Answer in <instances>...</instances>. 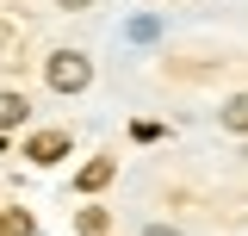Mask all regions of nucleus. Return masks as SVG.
Returning <instances> with one entry per match:
<instances>
[{"instance_id":"423d86ee","label":"nucleus","mask_w":248,"mask_h":236,"mask_svg":"<svg viewBox=\"0 0 248 236\" xmlns=\"http://www.w3.org/2000/svg\"><path fill=\"white\" fill-rule=\"evenodd\" d=\"M81 230H87V236H106V205H87V211H81Z\"/></svg>"},{"instance_id":"20e7f679","label":"nucleus","mask_w":248,"mask_h":236,"mask_svg":"<svg viewBox=\"0 0 248 236\" xmlns=\"http://www.w3.org/2000/svg\"><path fill=\"white\" fill-rule=\"evenodd\" d=\"M13 124H25V100L19 93H0V131H13Z\"/></svg>"},{"instance_id":"7ed1b4c3","label":"nucleus","mask_w":248,"mask_h":236,"mask_svg":"<svg viewBox=\"0 0 248 236\" xmlns=\"http://www.w3.org/2000/svg\"><path fill=\"white\" fill-rule=\"evenodd\" d=\"M106 180H112V162L99 155V162H87V168H81V193H99Z\"/></svg>"},{"instance_id":"1a4fd4ad","label":"nucleus","mask_w":248,"mask_h":236,"mask_svg":"<svg viewBox=\"0 0 248 236\" xmlns=\"http://www.w3.org/2000/svg\"><path fill=\"white\" fill-rule=\"evenodd\" d=\"M106 236H112V230H106Z\"/></svg>"},{"instance_id":"f03ea898","label":"nucleus","mask_w":248,"mask_h":236,"mask_svg":"<svg viewBox=\"0 0 248 236\" xmlns=\"http://www.w3.org/2000/svg\"><path fill=\"white\" fill-rule=\"evenodd\" d=\"M25 155L31 162H62V155H68V137H62V131H37L25 143Z\"/></svg>"},{"instance_id":"0eeeda50","label":"nucleus","mask_w":248,"mask_h":236,"mask_svg":"<svg viewBox=\"0 0 248 236\" xmlns=\"http://www.w3.org/2000/svg\"><path fill=\"white\" fill-rule=\"evenodd\" d=\"M143 236H180V230H168V224H149V230H143Z\"/></svg>"},{"instance_id":"39448f33","label":"nucleus","mask_w":248,"mask_h":236,"mask_svg":"<svg viewBox=\"0 0 248 236\" xmlns=\"http://www.w3.org/2000/svg\"><path fill=\"white\" fill-rule=\"evenodd\" d=\"M223 124H230V131H248V93H236V100L223 106Z\"/></svg>"},{"instance_id":"6e6552de","label":"nucleus","mask_w":248,"mask_h":236,"mask_svg":"<svg viewBox=\"0 0 248 236\" xmlns=\"http://www.w3.org/2000/svg\"><path fill=\"white\" fill-rule=\"evenodd\" d=\"M62 6H87V0H62Z\"/></svg>"},{"instance_id":"f257e3e1","label":"nucleus","mask_w":248,"mask_h":236,"mask_svg":"<svg viewBox=\"0 0 248 236\" xmlns=\"http://www.w3.org/2000/svg\"><path fill=\"white\" fill-rule=\"evenodd\" d=\"M87 81H93L87 56H75V50H62V56H50V87H56V93H81Z\"/></svg>"}]
</instances>
